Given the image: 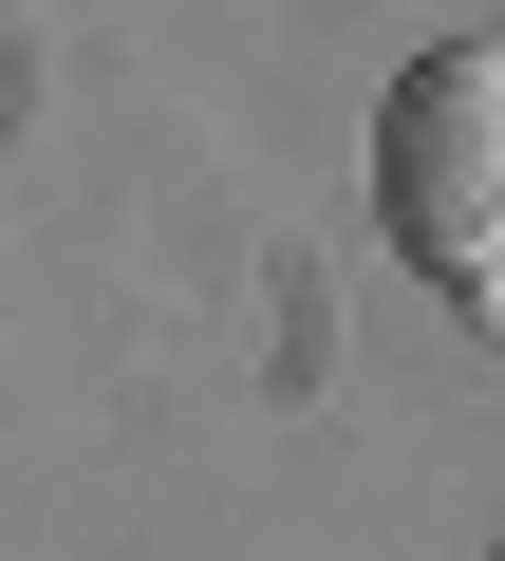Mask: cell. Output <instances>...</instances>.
<instances>
[{"instance_id": "obj_1", "label": "cell", "mask_w": 505, "mask_h": 561, "mask_svg": "<svg viewBox=\"0 0 505 561\" xmlns=\"http://www.w3.org/2000/svg\"><path fill=\"white\" fill-rule=\"evenodd\" d=\"M375 225L431 300L505 319V38H431L375 94Z\"/></svg>"}]
</instances>
